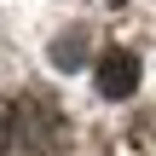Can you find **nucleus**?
Here are the masks:
<instances>
[{
  "label": "nucleus",
  "instance_id": "f257e3e1",
  "mask_svg": "<svg viewBox=\"0 0 156 156\" xmlns=\"http://www.w3.org/2000/svg\"><path fill=\"white\" fill-rule=\"evenodd\" d=\"M58 151H64L58 104L35 87L0 93V156H58Z\"/></svg>",
  "mask_w": 156,
  "mask_h": 156
},
{
  "label": "nucleus",
  "instance_id": "f03ea898",
  "mask_svg": "<svg viewBox=\"0 0 156 156\" xmlns=\"http://www.w3.org/2000/svg\"><path fill=\"white\" fill-rule=\"evenodd\" d=\"M139 87V58L133 52H104L98 58V93L104 98H127Z\"/></svg>",
  "mask_w": 156,
  "mask_h": 156
}]
</instances>
